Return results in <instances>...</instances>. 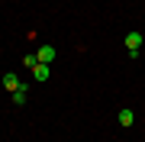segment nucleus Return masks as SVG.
I'll return each instance as SVG.
<instances>
[{
	"mask_svg": "<svg viewBox=\"0 0 145 142\" xmlns=\"http://www.w3.org/2000/svg\"><path fill=\"white\" fill-rule=\"evenodd\" d=\"M55 55H58V48H55V45H39V52H36V58H39V62H45V65H52V62H55Z\"/></svg>",
	"mask_w": 145,
	"mask_h": 142,
	"instance_id": "nucleus-1",
	"label": "nucleus"
},
{
	"mask_svg": "<svg viewBox=\"0 0 145 142\" xmlns=\"http://www.w3.org/2000/svg\"><path fill=\"white\" fill-rule=\"evenodd\" d=\"M48 74H52V65L39 62L36 68H32V81H48Z\"/></svg>",
	"mask_w": 145,
	"mask_h": 142,
	"instance_id": "nucleus-2",
	"label": "nucleus"
},
{
	"mask_svg": "<svg viewBox=\"0 0 145 142\" xmlns=\"http://www.w3.org/2000/svg\"><path fill=\"white\" fill-rule=\"evenodd\" d=\"M145 42V36L142 32H129V36H126V48H129V52H139V45Z\"/></svg>",
	"mask_w": 145,
	"mask_h": 142,
	"instance_id": "nucleus-3",
	"label": "nucleus"
},
{
	"mask_svg": "<svg viewBox=\"0 0 145 142\" xmlns=\"http://www.w3.org/2000/svg\"><path fill=\"white\" fill-rule=\"evenodd\" d=\"M3 87H7V90H10V94H13V90H20V87H23V81L16 78L13 71H7V74H3Z\"/></svg>",
	"mask_w": 145,
	"mask_h": 142,
	"instance_id": "nucleus-4",
	"label": "nucleus"
},
{
	"mask_svg": "<svg viewBox=\"0 0 145 142\" xmlns=\"http://www.w3.org/2000/svg\"><path fill=\"white\" fill-rule=\"evenodd\" d=\"M132 123H135V113L129 107H123V110H119V126H132Z\"/></svg>",
	"mask_w": 145,
	"mask_h": 142,
	"instance_id": "nucleus-5",
	"label": "nucleus"
},
{
	"mask_svg": "<svg viewBox=\"0 0 145 142\" xmlns=\"http://www.w3.org/2000/svg\"><path fill=\"white\" fill-rule=\"evenodd\" d=\"M26 100H29V97H26V84H23L20 90H13V103H16V107H23Z\"/></svg>",
	"mask_w": 145,
	"mask_h": 142,
	"instance_id": "nucleus-6",
	"label": "nucleus"
},
{
	"mask_svg": "<svg viewBox=\"0 0 145 142\" xmlns=\"http://www.w3.org/2000/svg\"><path fill=\"white\" fill-rule=\"evenodd\" d=\"M23 65H26V68H36L39 58H36V55H26V58H23Z\"/></svg>",
	"mask_w": 145,
	"mask_h": 142,
	"instance_id": "nucleus-7",
	"label": "nucleus"
},
{
	"mask_svg": "<svg viewBox=\"0 0 145 142\" xmlns=\"http://www.w3.org/2000/svg\"><path fill=\"white\" fill-rule=\"evenodd\" d=\"M142 36H145V32H142Z\"/></svg>",
	"mask_w": 145,
	"mask_h": 142,
	"instance_id": "nucleus-8",
	"label": "nucleus"
}]
</instances>
